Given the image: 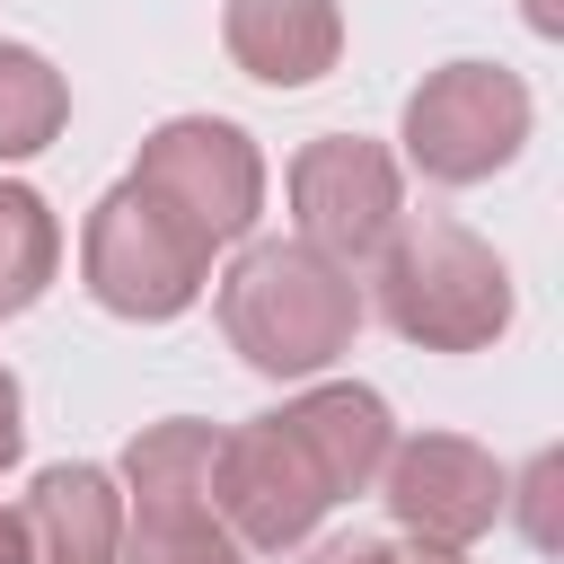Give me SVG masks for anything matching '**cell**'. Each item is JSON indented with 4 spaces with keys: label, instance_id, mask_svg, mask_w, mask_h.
Segmentation results:
<instances>
[{
    "label": "cell",
    "instance_id": "cell-19",
    "mask_svg": "<svg viewBox=\"0 0 564 564\" xmlns=\"http://www.w3.org/2000/svg\"><path fill=\"white\" fill-rule=\"evenodd\" d=\"M529 26H538V35H564V9H555V0H529Z\"/></svg>",
    "mask_w": 564,
    "mask_h": 564
},
{
    "label": "cell",
    "instance_id": "cell-4",
    "mask_svg": "<svg viewBox=\"0 0 564 564\" xmlns=\"http://www.w3.org/2000/svg\"><path fill=\"white\" fill-rule=\"evenodd\" d=\"M79 282H88L97 308L159 326V317H185V308L203 300L212 247L123 176L115 194H97V212H88V229H79Z\"/></svg>",
    "mask_w": 564,
    "mask_h": 564
},
{
    "label": "cell",
    "instance_id": "cell-12",
    "mask_svg": "<svg viewBox=\"0 0 564 564\" xmlns=\"http://www.w3.org/2000/svg\"><path fill=\"white\" fill-rule=\"evenodd\" d=\"M282 414L300 423V441L317 449V467H326L335 494H370V485H379V467H388V449H397V423H388V397H379V388L326 379V388L291 397Z\"/></svg>",
    "mask_w": 564,
    "mask_h": 564
},
{
    "label": "cell",
    "instance_id": "cell-13",
    "mask_svg": "<svg viewBox=\"0 0 564 564\" xmlns=\"http://www.w3.org/2000/svg\"><path fill=\"white\" fill-rule=\"evenodd\" d=\"M53 273H62V220L44 212V194L0 185V317L35 308Z\"/></svg>",
    "mask_w": 564,
    "mask_h": 564
},
{
    "label": "cell",
    "instance_id": "cell-6",
    "mask_svg": "<svg viewBox=\"0 0 564 564\" xmlns=\"http://www.w3.org/2000/svg\"><path fill=\"white\" fill-rule=\"evenodd\" d=\"M132 185H141L159 212H176L203 247H238V238L256 229V212H264V159H256V141H247L238 123H220V115H176V123H159V132L141 141V159H132Z\"/></svg>",
    "mask_w": 564,
    "mask_h": 564
},
{
    "label": "cell",
    "instance_id": "cell-3",
    "mask_svg": "<svg viewBox=\"0 0 564 564\" xmlns=\"http://www.w3.org/2000/svg\"><path fill=\"white\" fill-rule=\"evenodd\" d=\"M212 449L220 432L167 414L123 449V555L115 564H247L229 520L212 511Z\"/></svg>",
    "mask_w": 564,
    "mask_h": 564
},
{
    "label": "cell",
    "instance_id": "cell-11",
    "mask_svg": "<svg viewBox=\"0 0 564 564\" xmlns=\"http://www.w3.org/2000/svg\"><path fill=\"white\" fill-rule=\"evenodd\" d=\"M18 511H26L35 564H115L123 555V494L106 467H44Z\"/></svg>",
    "mask_w": 564,
    "mask_h": 564
},
{
    "label": "cell",
    "instance_id": "cell-18",
    "mask_svg": "<svg viewBox=\"0 0 564 564\" xmlns=\"http://www.w3.org/2000/svg\"><path fill=\"white\" fill-rule=\"evenodd\" d=\"M397 564H467V555H458V546H441V538H405V546H397Z\"/></svg>",
    "mask_w": 564,
    "mask_h": 564
},
{
    "label": "cell",
    "instance_id": "cell-14",
    "mask_svg": "<svg viewBox=\"0 0 564 564\" xmlns=\"http://www.w3.org/2000/svg\"><path fill=\"white\" fill-rule=\"evenodd\" d=\"M70 123V88L44 53L0 44V159H35L53 132Z\"/></svg>",
    "mask_w": 564,
    "mask_h": 564
},
{
    "label": "cell",
    "instance_id": "cell-15",
    "mask_svg": "<svg viewBox=\"0 0 564 564\" xmlns=\"http://www.w3.org/2000/svg\"><path fill=\"white\" fill-rule=\"evenodd\" d=\"M26 449V397H18V370H0V467H18Z\"/></svg>",
    "mask_w": 564,
    "mask_h": 564
},
{
    "label": "cell",
    "instance_id": "cell-5",
    "mask_svg": "<svg viewBox=\"0 0 564 564\" xmlns=\"http://www.w3.org/2000/svg\"><path fill=\"white\" fill-rule=\"evenodd\" d=\"M529 88L502 62H441L414 97H405V159L432 185H485L494 167L520 159L529 141Z\"/></svg>",
    "mask_w": 564,
    "mask_h": 564
},
{
    "label": "cell",
    "instance_id": "cell-2",
    "mask_svg": "<svg viewBox=\"0 0 564 564\" xmlns=\"http://www.w3.org/2000/svg\"><path fill=\"white\" fill-rule=\"evenodd\" d=\"M379 317L423 352H485L511 326V273L458 220H397L379 247Z\"/></svg>",
    "mask_w": 564,
    "mask_h": 564
},
{
    "label": "cell",
    "instance_id": "cell-8",
    "mask_svg": "<svg viewBox=\"0 0 564 564\" xmlns=\"http://www.w3.org/2000/svg\"><path fill=\"white\" fill-rule=\"evenodd\" d=\"M291 220L317 256L335 264H370L397 220H405V176L379 141L361 132H317L300 159H291Z\"/></svg>",
    "mask_w": 564,
    "mask_h": 564
},
{
    "label": "cell",
    "instance_id": "cell-1",
    "mask_svg": "<svg viewBox=\"0 0 564 564\" xmlns=\"http://www.w3.org/2000/svg\"><path fill=\"white\" fill-rule=\"evenodd\" d=\"M220 335L264 379H317L361 335V282L308 238H264L220 282Z\"/></svg>",
    "mask_w": 564,
    "mask_h": 564
},
{
    "label": "cell",
    "instance_id": "cell-17",
    "mask_svg": "<svg viewBox=\"0 0 564 564\" xmlns=\"http://www.w3.org/2000/svg\"><path fill=\"white\" fill-rule=\"evenodd\" d=\"M0 564H35V538H26V511L0 502Z\"/></svg>",
    "mask_w": 564,
    "mask_h": 564
},
{
    "label": "cell",
    "instance_id": "cell-7",
    "mask_svg": "<svg viewBox=\"0 0 564 564\" xmlns=\"http://www.w3.org/2000/svg\"><path fill=\"white\" fill-rule=\"evenodd\" d=\"M344 494L326 485L317 449L300 441L291 414H256L238 432H220L212 449V511L229 520L238 546H300Z\"/></svg>",
    "mask_w": 564,
    "mask_h": 564
},
{
    "label": "cell",
    "instance_id": "cell-9",
    "mask_svg": "<svg viewBox=\"0 0 564 564\" xmlns=\"http://www.w3.org/2000/svg\"><path fill=\"white\" fill-rule=\"evenodd\" d=\"M379 494H388V511H397L405 538H441V546H476V538L502 520V502H511L494 449H476V441H458V432H414V441H397L388 467H379Z\"/></svg>",
    "mask_w": 564,
    "mask_h": 564
},
{
    "label": "cell",
    "instance_id": "cell-10",
    "mask_svg": "<svg viewBox=\"0 0 564 564\" xmlns=\"http://www.w3.org/2000/svg\"><path fill=\"white\" fill-rule=\"evenodd\" d=\"M220 44L247 79L264 88H308L335 70L344 53V9L335 0H229L220 9Z\"/></svg>",
    "mask_w": 564,
    "mask_h": 564
},
{
    "label": "cell",
    "instance_id": "cell-16",
    "mask_svg": "<svg viewBox=\"0 0 564 564\" xmlns=\"http://www.w3.org/2000/svg\"><path fill=\"white\" fill-rule=\"evenodd\" d=\"M308 564H397V546H388V538H335V546H317Z\"/></svg>",
    "mask_w": 564,
    "mask_h": 564
}]
</instances>
